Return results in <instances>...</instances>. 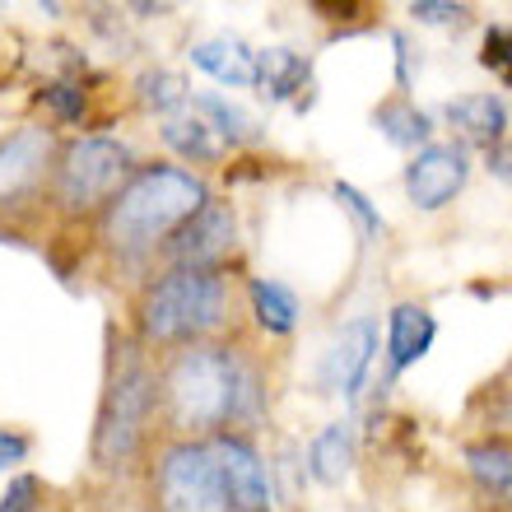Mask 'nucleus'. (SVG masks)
Instances as JSON below:
<instances>
[{
    "instance_id": "obj_1",
    "label": "nucleus",
    "mask_w": 512,
    "mask_h": 512,
    "mask_svg": "<svg viewBox=\"0 0 512 512\" xmlns=\"http://www.w3.org/2000/svg\"><path fill=\"white\" fill-rule=\"evenodd\" d=\"M266 415V373L243 345H182L159 368V424L173 438L247 433Z\"/></svg>"
},
{
    "instance_id": "obj_2",
    "label": "nucleus",
    "mask_w": 512,
    "mask_h": 512,
    "mask_svg": "<svg viewBox=\"0 0 512 512\" xmlns=\"http://www.w3.org/2000/svg\"><path fill=\"white\" fill-rule=\"evenodd\" d=\"M210 205V182L182 163H140L98 215V238L117 261H149L163 243Z\"/></svg>"
},
{
    "instance_id": "obj_3",
    "label": "nucleus",
    "mask_w": 512,
    "mask_h": 512,
    "mask_svg": "<svg viewBox=\"0 0 512 512\" xmlns=\"http://www.w3.org/2000/svg\"><path fill=\"white\" fill-rule=\"evenodd\" d=\"M233 294L224 270L163 266L135 298V345L149 354H173L182 345L215 340L229 326Z\"/></svg>"
},
{
    "instance_id": "obj_4",
    "label": "nucleus",
    "mask_w": 512,
    "mask_h": 512,
    "mask_svg": "<svg viewBox=\"0 0 512 512\" xmlns=\"http://www.w3.org/2000/svg\"><path fill=\"white\" fill-rule=\"evenodd\" d=\"M154 424H159V368H154L145 345L122 340V350L112 345L108 387L98 401L94 447H89L94 466L98 471H126L145 452Z\"/></svg>"
},
{
    "instance_id": "obj_5",
    "label": "nucleus",
    "mask_w": 512,
    "mask_h": 512,
    "mask_svg": "<svg viewBox=\"0 0 512 512\" xmlns=\"http://www.w3.org/2000/svg\"><path fill=\"white\" fill-rule=\"evenodd\" d=\"M140 168L126 140L117 135H75L70 145H61L52 168V205L66 219H89L103 215V205L131 182Z\"/></svg>"
},
{
    "instance_id": "obj_6",
    "label": "nucleus",
    "mask_w": 512,
    "mask_h": 512,
    "mask_svg": "<svg viewBox=\"0 0 512 512\" xmlns=\"http://www.w3.org/2000/svg\"><path fill=\"white\" fill-rule=\"evenodd\" d=\"M149 499L154 512H224L210 443L168 438L149 466Z\"/></svg>"
},
{
    "instance_id": "obj_7",
    "label": "nucleus",
    "mask_w": 512,
    "mask_h": 512,
    "mask_svg": "<svg viewBox=\"0 0 512 512\" xmlns=\"http://www.w3.org/2000/svg\"><path fill=\"white\" fill-rule=\"evenodd\" d=\"M61 154L52 126H14L0 135V215H19L28 201H38L52 187V168Z\"/></svg>"
},
{
    "instance_id": "obj_8",
    "label": "nucleus",
    "mask_w": 512,
    "mask_h": 512,
    "mask_svg": "<svg viewBox=\"0 0 512 512\" xmlns=\"http://www.w3.org/2000/svg\"><path fill=\"white\" fill-rule=\"evenodd\" d=\"M205 443H210V457H215L224 512H275V480H270L261 447L247 433H215Z\"/></svg>"
},
{
    "instance_id": "obj_9",
    "label": "nucleus",
    "mask_w": 512,
    "mask_h": 512,
    "mask_svg": "<svg viewBox=\"0 0 512 512\" xmlns=\"http://www.w3.org/2000/svg\"><path fill=\"white\" fill-rule=\"evenodd\" d=\"M233 247H238V210H233L229 201H215V196H210V205L196 210V215L163 243L159 256L168 261V266L224 270V261L233 256Z\"/></svg>"
},
{
    "instance_id": "obj_10",
    "label": "nucleus",
    "mask_w": 512,
    "mask_h": 512,
    "mask_svg": "<svg viewBox=\"0 0 512 512\" xmlns=\"http://www.w3.org/2000/svg\"><path fill=\"white\" fill-rule=\"evenodd\" d=\"M466 177H471L466 145H461V140H433V145H424V149L410 154L401 182H405V196H410L415 210L438 215V210H447V205L461 196Z\"/></svg>"
},
{
    "instance_id": "obj_11",
    "label": "nucleus",
    "mask_w": 512,
    "mask_h": 512,
    "mask_svg": "<svg viewBox=\"0 0 512 512\" xmlns=\"http://www.w3.org/2000/svg\"><path fill=\"white\" fill-rule=\"evenodd\" d=\"M378 350H382L378 317H368V312H364V317H350V322L331 336V345H326V354H322V364H317V382H322V391L354 401V396L364 391L368 368H373Z\"/></svg>"
},
{
    "instance_id": "obj_12",
    "label": "nucleus",
    "mask_w": 512,
    "mask_h": 512,
    "mask_svg": "<svg viewBox=\"0 0 512 512\" xmlns=\"http://www.w3.org/2000/svg\"><path fill=\"white\" fill-rule=\"evenodd\" d=\"M433 340H438V317L424 303H396L387 312V340H382L391 378H401L405 368H415L433 350Z\"/></svg>"
},
{
    "instance_id": "obj_13",
    "label": "nucleus",
    "mask_w": 512,
    "mask_h": 512,
    "mask_svg": "<svg viewBox=\"0 0 512 512\" xmlns=\"http://www.w3.org/2000/svg\"><path fill=\"white\" fill-rule=\"evenodd\" d=\"M303 89H312V61L294 47H256V94L266 103H294L308 108Z\"/></svg>"
},
{
    "instance_id": "obj_14",
    "label": "nucleus",
    "mask_w": 512,
    "mask_h": 512,
    "mask_svg": "<svg viewBox=\"0 0 512 512\" xmlns=\"http://www.w3.org/2000/svg\"><path fill=\"white\" fill-rule=\"evenodd\" d=\"M447 126L461 135V145H499V140H508V103H503L499 94H489V89H480V94H457L452 103L443 108Z\"/></svg>"
},
{
    "instance_id": "obj_15",
    "label": "nucleus",
    "mask_w": 512,
    "mask_h": 512,
    "mask_svg": "<svg viewBox=\"0 0 512 512\" xmlns=\"http://www.w3.org/2000/svg\"><path fill=\"white\" fill-rule=\"evenodd\" d=\"M187 61L196 70H205L215 84H224V89H256V47H247L233 33L196 42L187 52Z\"/></svg>"
},
{
    "instance_id": "obj_16",
    "label": "nucleus",
    "mask_w": 512,
    "mask_h": 512,
    "mask_svg": "<svg viewBox=\"0 0 512 512\" xmlns=\"http://www.w3.org/2000/svg\"><path fill=\"white\" fill-rule=\"evenodd\" d=\"M354 461H359V443H354L350 419H331L322 433H312L308 443V475L322 489H340L350 480Z\"/></svg>"
},
{
    "instance_id": "obj_17",
    "label": "nucleus",
    "mask_w": 512,
    "mask_h": 512,
    "mask_svg": "<svg viewBox=\"0 0 512 512\" xmlns=\"http://www.w3.org/2000/svg\"><path fill=\"white\" fill-rule=\"evenodd\" d=\"M247 312H252L256 331H266V336H294L298 322H303L298 294L275 275H252L247 280Z\"/></svg>"
},
{
    "instance_id": "obj_18",
    "label": "nucleus",
    "mask_w": 512,
    "mask_h": 512,
    "mask_svg": "<svg viewBox=\"0 0 512 512\" xmlns=\"http://www.w3.org/2000/svg\"><path fill=\"white\" fill-rule=\"evenodd\" d=\"M461 466L471 475V485L480 494H489L494 503H503V512H512V443L508 438H485V443L461 447Z\"/></svg>"
},
{
    "instance_id": "obj_19",
    "label": "nucleus",
    "mask_w": 512,
    "mask_h": 512,
    "mask_svg": "<svg viewBox=\"0 0 512 512\" xmlns=\"http://www.w3.org/2000/svg\"><path fill=\"white\" fill-rule=\"evenodd\" d=\"M373 126L382 131V140L396 149H424L433 145V117L424 108H415V98H387V103H378L373 108Z\"/></svg>"
},
{
    "instance_id": "obj_20",
    "label": "nucleus",
    "mask_w": 512,
    "mask_h": 512,
    "mask_svg": "<svg viewBox=\"0 0 512 512\" xmlns=\"http://www.w3.org/2000/svg\"><path fill=\"white\" fill-rule=\"evenodd\" d=\"M187 112H196V117H201V122L219 135V145H224V149H238V145L261 140V126H256L252 112L238 108V103H229L224 94H191Z\"/></svg>"
},
{
    "instance_id": "obj_21",
    "label": "nucleus",
    "mask_w": 512,
    "mask_h": 512,
    "mask_svg": "<svg viewBox=\"0 0 512 512\" xmlns=\"http://www.w3.org/2000/svg\"><path fill=\"white\" fill-rule=\"evenodd\" d=\"M159 140L173 149L182 163H201V168H210V163L224 159V145H219V135L210 131V126H205L196 112H177V117H163V122H159Z\"/></svg>"
},
{
    "instance_id": "obj_22",
    "label": "nucleus",
    "mask_w": 512,
    "mask_h": 512,
    "mask_svg": "<svg viewBox=\"0 0 512 512\" xmlns=\"http://www.w3.org/2000/svg\"><path fill=\"white\" fill-rule=\"evenodd\" d=\"M135 98H140V108L154 112V117L163 122V117H177V112H187L191 89H187V80H182L177 70L154 66V70H145V75L135 80Z\"/></svg>"
},
{
    "instance_id": "obj_23",
    "label": "nucleus",
    "mask_w": 512,
    "mask_h": 512,
    "mask_svg": "<svg viewBox=\"0 0 512 512\" xmlns=\"http://www.w3.org/2000/svg\"><path fill=\"white\" fill-rule=\"evenodd\" d=\"M38 108L52 112L56 126H84L89 122V89L80 80H52L38 89Z\"/></svg>"
},
{
    "instance_id": "obj_24",
    "label": "nucleus",
    "mask_w": 512,
    "mask_h": 512,
    "mask_svg": "<svg viewBox=\"0 0 512 512\" xmlns=\"http://www.w3.org/2000/svg\"><path fill=\"white\" fill-rule=\"evenodd\" d=\"M331 196H336L340 210L354 219V229H359V238H364V243H382V238H387V219H382V210L368 201L354 182H336V187H331Z\"/></svg>"
},
{
    "instance_id": "obj_25",
    "label": "nucleus",
    "mask_w": 512,
    "mask_h": 512,
    "mask_svg": "<svg viewBox=\"0 0 512 512\" xmlns=\"http://www.w3.org/2000/svg\"><path fill=\"white\" fill-rule=\"evenodd\" d=\"M480 66L494 70V75L503 80V89H512V28H508V24H489V28H485Z\"/></svg>"
},
{
    "instance_id": "obj_26",
    "label": "nucleus",
    "mask_w": 512,
    "mask_h": 512,
    "mask_svg": "<svg viewBox=\"0 0 512 512\" xmlns=\"http://www.w3.org/2000/svg\"><path fill=\"white\" fill-rule=\"evenodd\" d=\"M42 499H47V485H42L38 475H14L5 494H0V512H38Z\"/></svg>"
},
{
    "instance_id": "obj_27",
    "label": "nucleus",
    "mask_w": 512,
    "mask_h": 512,
    "mask_svg": "<svg viewBox=\"0 0 512 512\" xmlns=\"http://www.w3.org/2000/svg\"><path fill=\"white\" fill-rule=\"evenodd\" d=\"M410 14L415 24H433V28H447V24H466V5H447V0H410Z\"/></svg>"
},
{
    "instance_id": "obj_28",
    "label": "nucleus",
    "mask_w": 512,
    "mask_h": 512,
    "mask_svg": "<svg viewBox=\"0 0 512 512\" xmlns=\"http://www.w3.org/2000/svg\"><path fill=\"white\" fill-rule=\"evenodd\" d=\"M489 429L508 433V443H512V368L489 387Z\"/></svg>"
},
{
    "instance_id": "obj_29",
    "label": "nucleus",
    "mask_w": 512,
    "mask_h": 512,
    "mask_svg": "<svg viewBox=\"0 0 512 512\" xmlns=\"http://www.w3.org/2000/svg\"><path fill=\"white\" fill-rule=\"evenodd\" d=\"M28 457H33V438L24 429L0 424V471H19Z\"/></svg>"
},
{
    "instance_id": "obj_30",
    "label": "nucleus",
    "mask_w": 512,
    "mask_h": 512,
    "mask_svg": "<svg viewBox=\"0 0 512 512\" xmlns=\"http://www.w3.org/2000/svg\"><path fill=\"white\" fill-rule=\"evenodd\" d=\"M391 47H396V94L410 98V89H415V70H419L415 47H410L405 33H391Z\"/></svg>"
},
{
    "instance_id": "obj_31",
    "label": "nucleus",
    "mask_w": 512,
    "mask_h": 512,
    "mask_svg": "<svg viewBox=\"0 0 512 512\" xmlns=\"http://www.w3.org/2000/svg\"><path fill=\"white\" fill-rule=\"evenodd\" d=\"M485 168L489 177H499L503 187H512V140H499V145L485 149Z\"/></svg>"
}]
</instances>
